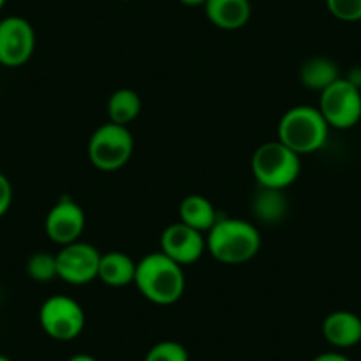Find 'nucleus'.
I'll return each instance as SVG.
<instances>
[{
  "label": "nucleus",
  "instance_id": "nucleus-4",
  "mask_svg": "<svg viewBox=\"0 0 361 361\" xmlns=\"http://www.w3.org/2000/svg\"><path fill=\"white\" fill-rule=\"evenodd\" d=\"M301 172V156L276 138L259 145L252 156V173L259 188L286 190L293 186Z\"/></svg>",
  "mask_w": 361,
  "mask_h": 361
},
{
  "label": "nucleus",
  "instance_id": "nucleus-5",
  "mask_svg": "<svg viewBox=\"0 0 361 361\" xmlns=\"http://www.w3.org/2000/svg\"><path fill=\"white\" fill-rule=\"evenodd\" d=\"M135 140L128 126L106 123L96 128L87 145L90 165L102 172H117L124 169L133 156Z\"/></svg>",
  "mask_w": 361,
  "mask_h": 361
},
{
  "label": "nucleus",
  "instance_id": "nucleus-25",
  "mask_svg": "<svg viewBox=\"0 0 361 361\" xmlns=\"http://www.w3.org/2000/svg\"><path fill=\"white\" fill-rule=\"evenodd\" d=\"M68 361H98L94 356H90V354H75V356L69 357Z\"/></svg>",
  "mask_w": 361,
  "mask_h": 361
},
{
  "label": "nucleus",
  "instance_id": "nucleus-17",
  "mask_svg": "<svg viewBox=\"0 0 361 361\" xmlns=\"http://www.w3.org/2000/svg\"><path fill=\"white\" fill-rule=\"evenodd\" d=\"M142 112V99L138 92L133 89H119L109 98L106 103V114L110 123L128 126L133 123Z\"/></svg>",
  "mask_w": 361,
  "mask_h": 361
},
{
  "label": "nucleus",
  "instance_id": "nucleus-9",
  "mask_svg": "<svg viewBox=\"0 0 361 361\" xmlns=\"http://www.w3.org/2000/svg\"><path fill=\"white\" fill-rule=\"evenodd\" d=\"M36 50V32L29 20L8 16L0 20V64L20 68L27 64Z\"/></svg>",
  "mask_w": 361,
  "mask_h": 361
},
{
  "label": "nucleus",
  "instance_id": "nucleus-10",
  "mask_svg": "<svg viewBox=\"0 0 361 361\" xmlns=\"http://www.w3.org/2000/svg\"><path fill=\"white\" fill-rule=\"evenodd\" d=\"M159 252L179 266H190L207 252L206 235L183 221L170 224L159 238Z\"/></svg>",
  "mask_w": 361,
  "mask_h": 361
},
{
  "label": "nucleus",
  "instance_id": "nucleus-8",
  "mask_svg": "<svg viewBox=\"0 0 361 361\" xmlns=\"http://www.w3.org/2000/svg\"><path fill=\"white\" fill-rule=\"evenodd\" d=\"M57 276L69 286H87L98 280L102 253L90 243L75 241L57 253Z\"/></svg>",
  "mask_w": 361,
  "mask_h": 361
},
{
  "label": "nucleus",
  "instance_id": "nucleus-26",
  "mask_svg": "<svg viewBox=\"0 0 361 361\" xmlns=\"http://www.w3.org/2000/svg\"><path fill=\"white\" fill-rule=\"evenodd\" d=\"M0 361H11V360H9V357H6V356H2V354H0Z\"/></svg>",
  "mask_w": 361,
  "mask_h": 361
},
{
  "label": "nucleus",
  "instance_id": "nucleus-24",
  "mask_svg": "<svg viewBox=\"0 0 361 361\" xmlns=\"http://www.w3.org/2000/svg\"><path fill=\"white\" fill-rule=\"evenodd\" d=\"M183 6H188V8H204L207 0H179Z\"/></svg>",
  "mask_w": 361,
  "mask_h": 361
},
{
  "label": "nucleus",
  "instance_id": "nucleus-18",
  "mask_svg": "<svg viewBox=\"0 0 361 361\" xmlns=\"http://www.w3.org/2000/svg\"><path fill=\"white\" fill-rule=\"evenodd\" d=\"M252 209L257 220L264 224H280L286 218L289 206L282 190L259 188L257 195L253 197Z\"/></svg>",
  "mask_w": 361,
  "mask_h": 361
},
{
  "label": "nucleus",
  "instance_id": "nucleus-23",
  "mask_svg": "<svg viewBox=\"0 0 361 361\" xmlns=\"http://www.w3.org/2000/svg\"><path fill=\"white\" fill-rule=\"evenodd\" d=\"M312 361H350L345 354L338 353V350H329V353H321L314 357Z\"/></svg>",
  "mask_w": 361,
  "mask_h": 361
},
{
  "label": "nucleus",
  "instance_id": "nucleus-15",
  "mask_svg": "<svg viewBox=\"0 0 361 361\" xmlns=\"http://www.w3.org/2000/svg\"><path fill=\"white\" fill-rule=\"evenodd\" d=\"M179 221L190 225L202 234H207L218 221V214L213 202L204 195H197V193L183 199L179 206Z\"/></svg>",
  "mask_w": 361,
  "mask_h": 361
},
{
  "label": "nucleus",
  "instance_id": "nucleus-19",
  "mask_svg": "<svg viewBox=\"0 0 361 361\" xmlns=\"http://www.w3.org/2000/svg\"><path fill=\"white\" fill-rule=\"evenodd\" d=\"M27 275L37 283H50L57 276V257L50 252H36L27 260Z\"/></svg>",
  "mask_w": 361,
  "mask_h": 361
},
{
  "label": "nucleus",
  "instance_id": "nucleus-12",
  "mask_svg": "<svg viewBox=\"0 0 361 361\" xmlns=\"http://www.w3.org/2000/svg\"><path fill=\"white\" fill-rule=\"evenodd\" d=\"M326 342L336 349H349L361 342V317L350 310H335L322 321Z\"/></svg>",
  "mask_w": 361,
  "mask_h": 361
},
{
  "label": "nucleus",
  "instance_id": "nucleus-20",
  "mask_svg": "<svg viewBox=\"0 0 361 361\" xmlns=\"http://www.w3.org/2000/svg\"><path fill=\"white\" fill-rule=\"evenodd\" d=\"M144 361H190V354L180 342L163 340L147 350Z\"/></svg>",
  "mask_w": 361,
  "mask_h": 361
},
{
  "label": "nucleus",
  "instance_id": "nucleus-1",
  "mask_svg": "<svg viewBox=\"0 0 361 361\" xmlns=\"http://www.w3.org/2000/svg\"><path fill=\"white\" fill-rule=\"evenodd\" d=\"M135 287L151 303L169 307L183 298L186 276L183 266L161 252H152L137 262Z\"/></svg>",
  "mask_w": 361,
  "mask_h": 361
},
{
  "label": "nucleus",
  "instance_id": "nucleus-3",
  "mask_svg": "<svg viewBox=\"0 0 361 361\" xmlns=\"http://www.w3.org/2000/svg\"><path fill=\"white\" fill-rule=\"evenodd\" d=\"M331 128L315 106L298 105L287 110L279 123V140L296 154H312L328 142Z\"/></svg>",
  "mask_w": 361,
  "mask_h": 361
},
{
  "label": "nucleus",
  "instance_id": "nucleus-27",
  "mask_svg": "<svg viewBox=\"0 0 361 361\" xmlns=\"http://www.w3.org/2000/svg\"><path fill=\"white\" fill-rule=\"evenodd\" d=\"M4 4H6V0H0V9L4 8Z\"/></svg>",
  "mask_w": 361,
  "mask_h": 361
},
{
  "label": "nucleus",
  "instance_id": "nucleus-2",
  "mask_svg": "<svg viewBox=\"0 0 361 361\" xmlns=\"http://www.w3.org/2000/svg\"><path fill=\"white\" fill-rule=\"evenodd\" d=\"M207 252L221 264L239 266L259 253L262 238L252 221L241 218H218L206 235Z\"/></svg>",
  "mask_w": 361,
  "mask_h": 361
},
{
  "label": "nucleus",
  "instance_id": "nucleus-13",
  "mask_svg": "<svg viewBox=\"0 0 361 361\" xmlns=\"http://www.w3.org/2000/svg\"><path fill=\"white\" fill-rule=\"evenodd\" d=\"M204 13L221 30H239L252 18L250 0H207Z\"/></svg>",
  "mask_w": 361,
  "mask_h": 361
},
{
  "label": "nucleus",
  "instance_id": "nucleus-21",
  "mask_svg": "<svg viewBox=\"0 0 361 361\" xmlns=\"http://www.w3.org/2000/svg\"><path fill=\"white\" fill-rule=\"evenodd\" d=\"M326 6L340 22H361V0H326Z\"/></svg>",
  "mask_w": 361,
  "mask_h": 361
},
{
  "label": "nucleus",
  "instance_id": "nucleus-22",
  "mask_svg": "<svg viewBox=\"0 0 361 361\" xmlns=\"http://www.w3.org/2000/svg\"><path fill=\"white\" fill-rule=\"evenodd\" d=\"M13 204V185L11 180L0 172V218L4 216Z\"/></svg>",
  "mask_w": 361,
  "mask_h": 361
},
{
  "label": "nucleus",
  "instance_id": "nucleus-6",
  "mask_svg": "<svg viewBox=\"0 0 361 361\" xmlns=\"http://www.w3.org/2000/svg\"><path fill=\"white\" fill-rule=\"evenodd\" d=\"M317 109L321 110L329 128L350 130L361 119L360 85L340 76L328 89L322 90Z\"/></svg>",
  "mask_w": 361,
  "mask_h": 361
},
{
  "label": "nucleus",
  "instance_id": "nucleus-11",
  "mask_svg": "<svg viewBox=\"0 0 361 361\" xmlns=\"http://www.w3.org/2000/svg\"><path fill=\"white\" fill-rule=\"evenodd\" d=\"M83 231H85V211L69 197H62L48 211L44 232L55 245L66 246L80 241Z\"/></svg>",
  "mask_w": 361,
  "mask_h": 361
},
{
  "label": "nucleus",
  "instance_id": "nucleus-14",
  "mask_svg": "<svg viewBox=\"0 0 361 361\" xmlns=\"http://www.w3.org/2000/svg\"><path fill=\"white\" fill-rule=\"evenodd\" d=\"M135 273H137V262L124 252L102 253L99 260L98 280H102L109 287H126L135 282Z\"/></svg>",
  "mask_w": 361,
  "mask_h": 361
},
{
  "label": "nucleus",
  "instance_id": "nucleus-7",
  "mask_svg": "<svg viewBox=\"0 0 361 361\" xmlns=\"http://www.w3.org/2000/svg\"><path fill=\"white\" fill-rule=\"evenodd\" d=\"M39 326L50 338L57 342H69L82 335L85 328V312L73 298L55 294L41 305Z\"/></svg>",
  "mask_w": 361,
  "mask_h": 361
},
{
  "label": "nucleus",
  "instance_id": "nucleus-16",
  "mask_svg": "<svg viewBox=\"0 0 361 361\" xmlns=\"http://www.w3.org/2000/svg\"><path fill=\"white\" fill-rule=\"evenodd\" d=\"M340 78V69L335 61L328 57H310L301 64L300 80L307 89L322 92Z\"/></svg>",
  "mask_w": 361,
  "mask_h": 361
}]
</instances>
